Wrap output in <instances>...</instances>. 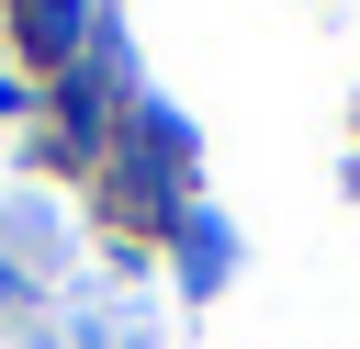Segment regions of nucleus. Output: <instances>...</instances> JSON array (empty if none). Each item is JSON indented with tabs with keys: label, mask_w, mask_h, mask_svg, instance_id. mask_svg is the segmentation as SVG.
<instances>
[{
	"label": "nucleus",
	"mask_w": 360,
	"mask_h": 349,
	"mask_svg": "<svg viewBox=\"0 0 360 349\" xmlns=\"http://www.w3.org/2000/svg\"><path fill=\"white\" fill-rule=\"evenodd\" d=\"M225 281V225H191V293Z\"/></svg>",
	"instance_id": "obj_1"
},
{
	"label": "nucleus",
	"mask_w": 360,
	"mask_h": 349,
	"mask_svg": "<svg viewBox=\"0 0 360 349\" xmlns=\"http://www.w3.org/2000/svg\"><path fill=\"white\" fill-rule=\"evenodd\" d=\"M22 23H34V45H68V23H79V0H22Z\"/></svg>",
	"instance_id": "obj_2"
}]
</instances>
